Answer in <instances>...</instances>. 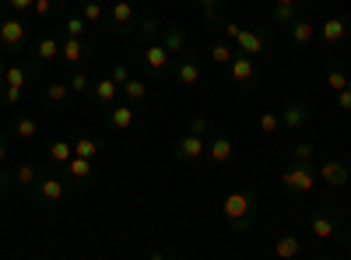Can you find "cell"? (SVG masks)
Instances as JSON below:
<instances>
[{
	"mask_svg": "<svg viewBox=\"0 0 351 260\" xmlns=\"http://www.w3.org/2000/svg\"><path fill=\"white\" fill-rule=\"evenodd\" d=\"M221 218L228 233H250L256 225V190L253 187H236L221 200Z\"/></svg>",
	"mask_w": 351,
	"mask_h": 260,
	"instance_id": "obj_1",
	"label": "cell"
},
{
	"mask_svg": "<svg viewBox=\"0 0 351 260\" xmlns=\"http://www.w3.org/2000/svg\"><path fill=\"white\" fill-rule=\"evenodd\" d=\"M306 222H309V228H313V236L316 239H324V243H348L351 239V228H348V218H344V211L341 208H313L309 215H306Z\"/></svg>",
	"mask_w": 351,
	"mask_h": 260,
	"instance_id": "obj_2",
	"label": "cell"
},
{
	"mask_svg": "<svg viewBox=\"0 0 351 260\" xmlns=\"http://www.w3.org/2000/svg\"><path fill=\"white\" fill-rule=\"evenodd\" d=\"M137 18H141V8L134 4V0H112V4L106 8V32L120 36V39H134Z\"/></svg>",
	"mask_w": 351,
	"mask_h": 260,
	"instance_id": "obj_3",
	"label": "cell"
},
{
	"mask_svg": "<svg viewBox=\"0 0 351 260\" xmlns=\"http://www.w3.org/2000/svg\"><path fill=\"white\" fill-rule=\"evenodd\" d=\"M316 162H288L281 172V190L291 197H306L316 190Z\"/></svg>",
	"mask_w": 351,
	"mask_h": 260,
	"instance_id": "obj_4",
	"label": "cell"
},
{
	"mask_svg": "<svg viewBox=\"0 0 351 260\" xmlns=\"http://www.w3.org/2000/svg\"><path fill=\"white\" fill-rule=\"evenodd\" d=\"M67 190L71 187L64 180V172H43V176L36 180V187H32V204L43 208V211H53V208H60Z\"/></svg>",
	"mask_w": 351,
	"mask_h": 260,
	"instance_id": "obj_5",
	"label": "cell"
},
{
	"mask_svg": "<svg viewBox=\"0 0 351 260\" xmlns=\"http://www.w3.org/2000/svg\"><path fill=\"white\" fill-rule=\"evenodd\" d=\"M172 60H176V56H172L158 39H152V43H137V64H141V71L148 74V78H169Z\"/></svg>",
	"mask_w": 351,
	"mask_h": 260,
	"instance_id": "obj_6",
	"label": "cell"
},
{
	"mask_svg": "<svg viewBox=\"0 0 351 260\" xmlns=\"http://www.w3.org/2000/svg\"><path fill=\"white\" fill-rule=\"evenodd\" d=\"M228 78H232L236 88L253 92L260 84V60L250 56V53H243V49H236V53H232V60H228Z\"/></svg>",
	"mask_w": 351,
	"mask_h": 260,
	"instance_id": "obj_7",
	"label": "cell"
},
{
	"mask_svg": "<svg viewBox=\"0 0 351 260\" xmlns=\"http://www.w3.org/2000/svg\"><path fill=\"white\" fill-rule=\"evenodd\" d=\"M169 74L176 78V84H180V88H197V84L204 81V56L193 53V49L180 53V56L172 60V71H169Z\"/></svg>",
	"mask_w": 351,
	"mask_h": 260,
	"instance_id": "obj_8",
	"label": "cell"
},
{
	"mask_svg": "<svg viewBox=\"0 0 351 260\" xmlns=\"http://www.w3.org/2000/svg\"><path fill=\"white\" fill-rule=\"evenodd\" d=\"M43 71H46V67L28 56V60H21V64H8L4 81H8V84H18V88H25V92H32L36 84H39V78H43Z\"/></svg>",
	"mask_w": 351,
	"mask_h": 260,
	"instance_id": "obj_9",
	"label": "cell"
},
{
	"mask_svg": "<svg viewBox=\"0 0 351 260\" xmlns=\"http://www.w3.org/2000/svg\"><path fill=\"white\" fill-rule=\"evenodd\" d=\"M278 117H281V130H302L313 120V106H309V99L295 95L278 109Z\"/></svg>",
	"mask_w": 351,
	"mask_h": 260,
	"instance_id": "obj_10",
	"label": "cell"
},
{
	"mask_svg": "<svg viewBox=\"0 0 351 260\" xmlns=\"http://www.w3.org/2000/svg\"><path fill=\"white\" fill-rule=\"evenodd\" d=\"M64 180H67V187L71 190H88V187H95V165H92V158H81V155H74L64 169Z\"/></svg>",
	"mask_w": 351,
	"mask_h": 260,
	"instance_id": "obj_11",
	"label": "cell"
},
{
	"mask_svg": "<svg viewBox=\"0 0 351 260\" xmlns=\"http://www.w3.org/2000/svg\"><path fill=\"white\" fill-rule=\"evenodd\" d=\"M102 120H106L109 130H137V127H141V120H137V106H130V102H123V99H116L112 106H106Z\"/></svg>",
	"mask_w": 351,
	"mask_h": 260,
	"instance_id": "obj_12",
	"label": "cell"
},
{
	"mask_svg": "<svg viewBox=\"0 0 351 260\" xmlns=\"http://www.w3.org/2000/svg\"><path fill=\"white\" fill-rule=\"evenodd\" d=\"M25 39H28V25H25L21 14H11V18L0 21V49H4V53L25 49Z\"/></svg>",
	"mask_w": 351,
	"mask_h": 260,
	"instance_id": "obj_13",
	"label": "cell"
},
{
	"mask_svg": "<svg viewBox=\"0 0 351 260\" xmlns=\"http://www.w3.org/2000/svg\"><path fill=\"white\" fill-rule=\"evenodd\" d=\"M172 152H176V162H180V165H190V162H197V158L208 155V137L183 130V137L176 141V148H172Z\"/></svg>",
	"mask_w": 351,
	"mask_h": 260,
	"instance_id": "obj_14",
	"label": "cell"
},
{
	"mask_svg": "<svg viewBox=\"0 0 351 260\" xmlns=\"http://www.w3.org/2000/svg\"><path fill=\"white\" fill-rule=\"evenodd\" d=\"M208 158L215 162V165H221V169H228L232 162H236V144H232V137L225 134V130H211V137H208Z\"/></svg>",
	"mask_w": 351,
	"mask_h": 260,
	"instance_id": "obj_15",
	"label": "cell"
},
{
	"mask_svg": "<svg viewBox=\"0 0 351 260\" xmlns=\"http://www.w3.org/2000/svg\"><path fill=\"white\" fill-rule=\"evenodd\" d=\"M60 46H64V39H60V36L46 32V36H36L32 49H28V56H32V60H39L43 67H49V64L60 60Z\"/></svg>",
	"mask_w": 351,
	"mask_h": 260,
	"instance_id": "obj_16",
	"label": "cell"
},
{
	"mask_svg": "<svg viewBox=\"0 0 351 260\" xmlns=\"http://www.w3.org/2000/svg\"><path fill=\"white\" fill-rule=\"evenodd\" d=\"M316 176L324 180L327 187L341 190V187H348V183H351V169H348L341 158H319V165H316Z\"/></svg>",
	"mask_w": 351,
	"mask_h": 260,
	"instance_id": "obj_17",
	"label": "cell"
},
{
	"mask_svg": "<svg viewBox=\"0 0 351 260\" xmlns=\"http://www.w3.org/2000/svg\"><path fill=\"white\" fill-rule=\"evenodd\" d=\"M60 60H64L67 67H84L88 60H92V43H88V39H77V36H64Z\"/></svg>",
	"mask_w": 351,
	"mask_h": 260,
	"instance_id": "obj_18",
	"label": "cell"
},
{
	"mask_svg": "<svg viewBox=\"0 0 351 260\" xmlns=\"http://www.w3.org/2000/svg\"><path fill=\"white\" fill-rule=\"evenodd\" d=\"M236 49H243V53H250V56H260L271 49V36L267 32H260V28H243V32L236 36Z\"/></svg>",
	"mask_w": 351,
	"mask_h": 260,
	"instance_id": "obj_19",
	"label": "cell"
},
{
	"mask_svg": "<svg viewBox=\"0 0 351 260\" xmlns=\"http://www.w3.org/2000/svg\"><path fill=\"white\" fill-rule=\"evenodd\" d=\"M285 32H288V43H291V49H302V46H309L313 39H316V32H319V25L313 21V18H295V21H291L288 28H285Z\"/></svg>",
	"mask_w": 351,
	"mask_h": 260,
	"instance_id": "obj_20",
	"label": "cell"
},
{
	"mask_svg": "<svg viewBox=\"0 0 351 260\" xmlns=\"http://www.w3.org/2000/svg\"><path fill=\"white\" fill-rule=\"evenodd\" d=\"M319 39H324L327 46H341L348 39V18L344 14H327L324 21H319Z\"/></svg>",
	"mask_w": 351,
	"mask_h": 260,
	"instance_id": "obj_21",
	"label": "cell"
},
{
	"mask_svg": "<svg viewBox=\"0 0 351 260\" xmlns=\"http://www.w3.org/2000/svg\"><path fill=\"white\" fill-rule=\"evenodd\" d=\"M158 43H162L172 56H180V53L190 49V32H186L183 25H165L162 32H158Z\"/></svg>",
	"mask_w": 351,
	"mask_h": 260,
	"instance_id": "obj_22",
	"label": "cell"
},
{
	"mask_svg": "<svg viewBox=\"0 0 351 260\" xmlns=\"http://www.w3.org/2000/svg\"><path fill=\"white\" fill-rule=\"evenodd\" d=\"M271 253H274L278 260H295V257H302V253H306V246H302V239H299V236H291V233H278V236L271 239Z\"/></svg>",
	"mask_w": 351,
	"mask_h": 260,
	"instance_id": "obj_23",
	"label": "cell"
},
{
	"mask_svg": "<svg viewBox=\"0 0 351 260\" xmlns=\"http://www.w3.org/2000/svg\"><path fill=\"white\" fill-rule=\"evenodd\" d=\"M88 99H92V106H112L116 99H120V84H116L109 74L106 78H99V81H92V92H88Z\"/></svg>",
	"mask_w": 351,
	"mask_h": 260,
	"instance_id": "obj_24",
	"label": "cell"
},
{
	"mask_svg": "<svg viewBox=\"0 0 351 260\" xmlns=\"http://www.w3.org/2000/svg\"><path fill=\"white\" fill-rule=\"evenodd\" d=\"M71 95H74V92H71L67 81H49V84H43V106L53 109V113L64 109V106L71 102Z\"/></svg>",
	"mask_w": 351,
	"mask_h": 260,
	"instance_id": "obj_25",
	"label": "cell"
},
{
	"mask_svg": "<svg viewBox=\"0 0 351 260\" xmlns=\"http://www.w3.org/2000/svg\"><path fill=\"white\" fill-rule=\"evenodd\" d=\"M71 158H74V141H67V137H56V141H49V144H46V165H53V169H64Z\"/></svg>",
	"mask_w": 351,
	"mask_h": 260,
	"instance_id": "obj_26",
	"label": "cell"
},
{
	"mask_svg": "<svg viewBox=\"0 0 351 260\" xmlns=\"http://www.w3.org/2000/svg\"><path fill=\"white\" fill-rule=\"evenodd\" d=\"M324 81H327V88L330 92H341V88H348L351 84V71H348V64L344 60H327V74H324Z\"/></svg>",
	"mask_w": 351,
	"mask_h": 260,
	"instance_id": "obj_27",
	"label": "cell"
},
{
	"mask_svg": "<svg viewBox=\"0 0 351 260\" xmlns=\"http://www.w3.org/2000/svg\"><path fill=\"white\" fill-rule=\"evenodd\" d=\"M120 99L130 106H148V81L144 78H130L120 84Z\"/></svg>",
	"mask_w": 351,
	"mask_h": 260,
	"instance_id": "obj_28",
	"label": "cell"
},
{
	"mask_svg": "<svg viewBox=\"0 0 351 260\" xmlns=\"http://www.w3.org/2000/svg\"><path fill=\"white\" fill-rule=\"evenodd\" d=\"M39 176H43V165H36L32 158H25V162H18V165L11 169V180H14V187H28V190H32Z\"/></svg>",
	"mask_w": 351,
	"mask_h": 260,
	"instance_id": "obj_29",
	"label": "cell"
},
{
	"mask_svg": "<svg viewBox=\"0 0 351 260\" xmlns=\"http://www.w3.org/2000/svg\"><path fill=\"white\" fill-rule=\"evenodd\" d=\"M11 134H14V141H18V144H32V141H36V134H39V123H36L32 113L18 117V120L11 123Z\"/></svg>",
	"mask_w": 351,
	"mask_h": 260,
	"instance_id": "obj_30",
	"label": "cell"
},
{
	"mask_svg": "<svg viewBox=\"0 0 351 260\" xmlns=\"http://www.w3.org/2000/svg\"><path fill=\"white\" fill-rule=\"evenodd\" d=\"M77 14L88 21V28H102L106 25V4H102V0H81Z\"/></svg>",
	"mask_w": 351,
	"mask_h": 260,
	"instance_id": "obj_31",
	"label": "cell"
},
{
	"mask_svg": "<svg viewBox=\"0 0 351 260\" xmlns=\"http://www.w3.org/2000/svg\"><path fill=\"white\" fill-rule=\"evenodd\" d=\"M158 32H162V25H158V18H155L152 11H141L134 39H137V43H152V39H158Z\"/></svg>",
	"mask_w": 351,
	"mask_h": 260,
	"instance_id": "obj_32",
	"label": "cell"
},
{
	"mask_svg": "<svg viewBox=\"0 0 351 260\" xmlns=\"http://www.w3.org/2000/svg\"><path fill=\"white\" fill-rule=\"evenodd\" d=\"M102 148H106V141L102 137H88V134H81V137H74V155H81V158H99L102 155Z\"/></svg>",
	"mask_w": 351,
	"mask_h": 260,
	"instance_id": "obj_33",
	"label": "cell"
},
{
	"mask_svg": "<svg viewBox=\"0 0 351 260\" xmlns=\"http://www.w3.org/2000/svg\"><path fill=\"white\" fill-rule=\"evenodd\" d=\"M306 8H313V4H285V8H271V21H274L278 28H288L295 18L306 14Z\"/></svg>",
	"mask_w": 351,
	"mask_h": 260,
	"instance_id": "obj_34",
	"label": "cell"
},
{
	"mask_svg": "<svg viewBox=\"0 0 351 260\" xmlns=\"http://www.w3.org/2000/svg\"><path fill=\"white\" fill-rule=\"evenodd\" d=\"M60 28H64V36H77V39H88V32H92V28H88V21H84L77 11H64V14H60Z\"/></svg>",
	"mask_w": 351,
	"mask_h": 260,
	"instance_id": "obj_35",
	"label": "cell"
},
{
	"mask_svg": "<svg viewBox=\"0 0 351 260\" xmlns=\"http://www.w3.org/2000/svg\"><path fill=\"white\" fill-rule=\"evenodd\" d=\"M232 53H236V49L228 46V39H211V43H208V60L218 64V67H228Z\"/></svg>",
	"mask_w": 351,
	"mask_h": 260,
	"instance_id": "obj_36",
	"label": "cell"
},
{
	"mask_svg": "<svg viewBox=\"0 0 351 260\" xmlns=\"http://www.w3.org/2000/svg\"><path fill=\"white\" fill-rule=\"evenodd\" d=\"M193 4L204 11V21H208L211 28H221V11H225V4H221V0H193Z\"/></svg>",
	"mask_w": 351,
	"mask_h": 260,
	"instance_id": "obj_37",
	"label": "cell"
},
{
	"mask_svg": "<svg viewBox=\"0 0 351 260\" xmlns=\"http://www.w3.org/2000/svg\"><path fill=\"white\" fill-rule=\"evenodd\" d=\"M67 84H71V92H74V95H88V92H92V78H88L84 67H71Z\"/></svg>",
	"mask_w": 351,
	"mask_h": 260,
	"instance_id": "obj_38",
	"label": "cell"
},
{
	"mask_svg": "<svg viewBox=\"0 0 351 260\" xmlns=\"http://www.w3.org/2000/svg\"><path fill=\"white\" fill-rule=\"evenodd\" d=\"M288 162H316V144L313 141H295L288 148Z\"/></svg>",
	"mask_w": 351,
	"mask_h": 260,
	"instance_id": "obj_39",
	"label": "cell"
},
{
	"mask_svg": "<svg viewBox=\"0 0 351 260\" xmlns=\"http://www.w3.org/2000/svg\"><path fill=\"white\" fill-rule=\"evenodd\" d=\"M256 127H260L263 137H274V134L281 130V117H278L274 109H263V113H260V120H256Z\"/></svg>",
	"mask_w": 351,
	"mask_h": 260,
	"instance_id": "obj_40",
	"label": "cell"
},
{
	"mask_svg": "<svg viewBox=\"0 0 351 260\" xmlns=\"http://www.w3.org/2000/svg\"><path fill=\"white\" fill-rule=\"evenodd\" d=\"M21 95H25V88H18V84H8L4 78H0V106L14 109V106L21 102Z\"/></svg>",
	"mask_w": 351,
	"mask_h": 260,
	"instance_id": "obj_41",
	"label": "cell"
},
{
	"mask_svg": "<svg viewBox=\"0 0 351 260\" xmlns=\"http://www.w3.org/2000/svg\"><path fill=\"white\" fill-rule=\"evenodd\" d=\"M36 18H53V14H64L67 11V0H36Z\"/></svg>",
	"mask_w": 351,
	"mask_h": 260,
	"instance_id": "obj_42",
	"label": "cell"
},
{
	"mask_svg": "<svg viewBox=\"0 0 351 260\" xmlns=\"http://www.w3.org/2000/svg\"><path fill=\"white\" fill-rule=\"evenodd\" d=\"M186 130L190 134H200V137H211V130H215V123L204 117V113H193V117L186 120Z\"/></svg>",
	"mask_w": 351,
	"mask_h": 260,
	"instance_id": "obj_43",
	"label": "cell"
},
{
	"mask_svg": "<svg viewBox=\"0 0 351 260\" xmlns=\"http://www.w3.org/2000/svg\"><path fill=\"white\" fill-rule=\"evenodd\" d=\"M4 8L14 11V14H28V11L36 8V0H4Z\"/></svg>",
	"mask_w": 351,
	"mask_h": 260,
	"instance_id": "obj_44",
	"label": "cell"
},
{
	"mask_svg": "<svg viewBox=\"0 0 351 260\" xmlns=\"http://www.w3.org/2000/svg\"><path fill=\"white\" fill-rule=\"evenodd\" d=\"M109 78H112L116 84H123V81H130L134 74H130V67H127V64H112V67H109Z\"/></svg>",
	"mask_w": 351,
	"mask_h": 260,
	"instance_id": "obj_45",
	"label": "cell"
},
{
	"mask_svg": "<svg viewBox=\"0 0 351 260\" xmlns=\"http://www.w3.org/2000/svg\"><path fill=\"white\" fill-rule=\"evenodd\" d=\"M334 102H337L341 113H351V84H348V88H341V92H334Z\"/></svg>",
	"mask_w": 351,
	"mask_h": 260,
	"instance_id": "obj_46",
	"label": "cell"
},
{
	"mask_svg": "<svg viewBox=\"0 0 351 260\" xmlns=\"http://www.w3.org/2000/svg\"><path fill=\"white\" fill-rule=\"evenodd\" d=\"M8 158H11V137H8L4 127H0V165H8Z\"/></svg>",
	"mask_w": 351,
	"mask_h": 260,
	"instance_id": "obj_47",
	"label": "cell"
},
{
	"mask_svg": "<svg viewBox=\"0 0 351 260\" xmlns=\"http://www.w3.org/2000/svg\"><path fill=\"white\" fill-rule=\"evenodd\" d=\"M11 183H14V180H11V172H8L4 165H0V197L8 193V187H11Z\"/></svg>",
	"mask_w": 351,
	"mask_h": 260,
	"instance_id": "obj_48",
	"label": "cell"
},
{
	"mask_svg": "<svg viewBox=\"0 0 351 260\" xmlns=\"http://www.w3.org/2000/svg\"><path fill=\"white\" fill-rule=\"evenodd\" d=\"M285 4H313V0H271V8H285Z\"/></svg>",
	"mask_w": 351,
	"mask_h": 260,
	"instance_id": "obj_49",
	"label": "cell"
},
{
	"mask_svg": "<svg viewBox=\"0 0 351 260\" xmlns=\"http://www.w3.org/2000/svg\"><path fill=\"white\" fill-rule=\"evenodd\" d=\"M4 71H8V56H4V49H0V78H4Z\"/></svg>",
	"mask_w": 351,
	"mask_h": 260,
	"instance_id": "obj_50",
	"label": "cell"
},
{
	"mask_svg": "<svg viewBox=\"0 0 351 260\" xmlns=\"http://www.w3.org/2000/svg\"><path fill=\"white\" fill-rule=\"evenodd\" d=\"M134 4H137V8H141V4H148V0H134Z\"/></svg>",
	"mask_w": 351,
	"mask_h": 260,
	"instance_id": "obj_51",
	"label": "cell"
},
{
	"mask_svg": "<svg viewBox=\"0 0 351 260\" xmlns=\"http://www.w3.org/2000/svg\"><path fill=\"white\" fill-rule=\"evenodd\" d=\"M221 4H236V0H221Z\"/></svg>",
	"mask_w": 351,
	"mask_h": 260,
	"instance_id": "obj_52",
	"label": "cell"
},
{
	"mask_svg": "<svg viewBox=\"0 0 351 260\" xmlns=\"http://www.w3.org/2000/svg\"><path fill=\"white\" fill-rule=\"evenodd\" d=\"M348 253H351V239H348Z\"/></svg>",
	"mask_w": 351,
	"mask_h": 260,
	"instance_id": "obj_53",
	"label": "cell"
},
{
	"mask_svg": "<svg viewBox=\"0 0 351 260\" xmlns=\"http://www.w3.org/2000/svg\"><path fill=\"white\" fill-rule=\"evenodd\" d=\"M0 8H4V0H0Z\"/></svg>",
	"mask_w": 351,
	"mask_h": 260,
	"instance_id": "obj_54",
	"label": "cell"
}]
</instances>
